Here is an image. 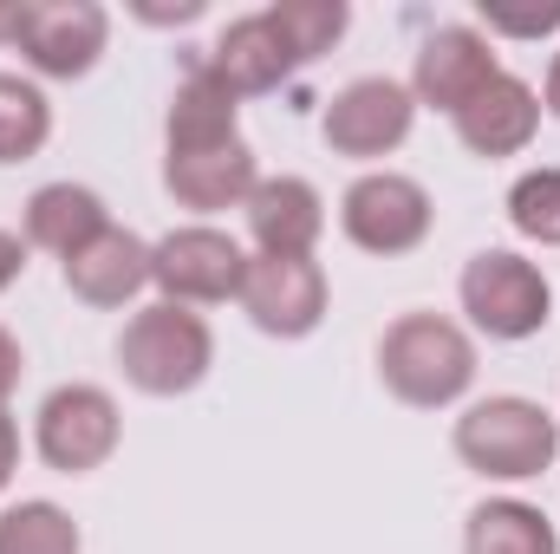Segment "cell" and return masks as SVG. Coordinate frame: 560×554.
<instances>
[{
    "label": "cell",
    "mask_w": 560,
    "mask_h": 554,
    "mask_svg": "<svg viewBox=\"0 0 560 554\" xmlns=\"http://www.w3.org/2000/svg\"><path fill=\"white\" fill-rule=\"evenodd\" d=\"M378 379L398 405L443 412L476 385V339L443 313H405L378 339Z\"/></svg>",
    "instance_id": "1"
},
{
    "label": "cell",
    "mask_w": 560,
    "mask_h": 554,
    "mask_svg": "<svg viewBox=\"0 0 560 554\" xmlns=\"http://www.w3.org/2000/svg\"><path fill=\"white\" fill-rule=\"evenodd\" d=\"M118 366L125 379L150 392V399H183L209 379L215 366V333L196 307H176V300H150L125 320L118 333Z\"/></svg>",
    "instance_id": "2"
},
{
    "label": "cell",
    "mask_w": 560,
    "mask_h": 554,
    "mask_svg": "<svg viewBox=\"0 0 560 554\" xmlns=\"http://www.w3.org/2000/svg\"><path fill=\"white\" fill-rule=\"evenodd\" d=\"M456 457L489 483H528L560 457V417L515 392L482 399L456 417Z\"/></svg>",
    "instance_id": "3"
},
{
    "label": "cell",
    "mask_w": 560,
    "mask_h": 554,
    "mask_svg": "<svg viewBox=\"0 0 560 554\" xmlns=\"http://www.w3.org/2000/svg\"><path fill=\"white\" fill-rule=\"evenodd\" d=\"M456 300H463L469 326L489 333V339H502V346L535 339V333L548 326V313H555L548 275H541L528 255H515V249H482V255H469V262H463V280H456Z\"/></svg>",
    "instance_id": "4"
},
{
    "label": "cell",
    "mask_w": 560,
    "mask_h": 554,
    "mask_svg": "<svg viewBox=\"0 0 560 554\" xmlns=\"http://www.w3.org/2000/svg\"><path fill=\"white\" fill-rule=\"evenodd\" d=\"M118 437H125V417H118V399L105 385H59V392H46V405L33 417L39 463L59 476L105 470L118 457Z\"/></svg>",
    "instance_id": "5"
},
{
    "label": "cell",
    "mask_w": 560,
    "mask_h": 554,
    "mask_svg": "<svg viewBox=\"0 0 560 554\" xmlns=\"http://www.w3.org/2000/svg\"><path fill=\"white\" fill-rule=\"evenodd\" d=\"M430 222H436L430 189H423L418 176H398V170H372V176H359V183L339 196V229H346V242L365 249V255H385V262L423 249Z\"/></svg>",
    "instance_id": "6"
},
{
    "label": "cell",
    "mask_w": 560,
    "mask_h": 554,
    "mask_svg": "<svg viewBox=\"0 0 560 554\" xmlns=\"http://www.w3.org/2000/svg\"><path fill=\"white\" fill-rule=\"evenodd\" d=\"M248 255L235 235L196 222V229H170L163 242H150V287H163V300L176 307H222L242 300Z\"/></svg>",
    "instance_id": "7"
},
{
    "label": "cell",
    "mask_w": 560,
    "mask_h": 554,
    "mask_svg": "<svg viewBox=\"0 0 560 554\" xmlns=\"http://www.w3.org/2000/svg\"><path fill=\"white\" fill-rule=\"evenodd\" d=\"M112 39V13L98 0H20L13 46L39 79H85Z\"/></svg>",
    "instance_id": "8"
},
{
    "label": "cell",
    "mask_w": 560,
    "mask_h": 554,
    "mask_svg": "<svg viewBox=\"0 0 560 554\" xmlns=\"http://www.w3.org/2000/svg\"><path fill=\"white\" fill-rule=\"evenodd\" d=\"M411 125H418L411 85L372 72V79H352L346 92H332V105H326V118H319V138H326L332 157L372 163V157H392L398 143L411 138Z\"/></svg>",
    "instance_id": "9"
},
{
    "label": "cell",
    "mask_w": 560,
    "mask_h": 554,
    "mask_svg": "<svg viewBox=\"0 0 560 554\" xmlns=\"http://www.w3.org/2000/svg\"><path fill=\"white\" fill-rule=\"evenodd\" d=\"M242 313L268 339H306L326 320V268L313 255H248Z\"/></svg>",
    "instance_id": "10"
},
{
    "label": "cell",
    "mask_w": 560,
    "mask_h": 554,
    "mask_svg": "<svg viewBox=\"0 0 560 554\" xmlns=\"http://www.w3.org/2000/svg\"><path fill=\"white\" fill-rule=\"evenodd\" d=\"M495 72H502V66H495V46H489L476 26H436L418 53L411 99L430 105V112H450V118H456Z\"/></svg>",
    "instance_id": "11"
},
{
    "label": "cell",
    "mask_w": 560,
    "mask_h": 554,
    "mask_svg": "<svg viewBox=\"0 0 560 554\" xmlns=\"http://www.w3.org/2000/svg\"><path fill=\"white\" fill-rule=\"evenodd\" d=\"M196 59H202V66H209L235 99H261V92H275V85H287V79L300 72L268 7H261V13H242V20H229V26H222V39H215L209 53H196Z\"/></svg>",
    "instance_id": "12"
},
{
    "label": "cell",
    "mask_w": 560,
    "mask_h": 554,
    "mask_svg": "<svg viewBox=\"0 0 560 554\" xmlns=\"http://www.w3.org/2000/svg\"><path fill=\"white\" fill-rule=\"evenodd\" d=\"M261 183V163L255 150L235 138V143H215V150H163V189L183 203V209H242Z\"/></svg>",
    "instance_id": "13"
},
{
    "label": "cell",
    "mask_w": 560,
    "mask_h": 554,
    "mask_svg": "<svg viewBox=\"0 0 560 554\" xmlns=\"http://www.w3.org/2000/svg\"><path fill=\"white\" fill-rule=\"evenodd\" d=\"M535 131H541V99L515 72H495L456 112V138H463V150H476V157H515V150L535 143Z\"/></svg>",
    "instance_id": "14"
},
{
    "label": "cell",
    "mask_w": 560,
    "mask_h": 554,
    "mask_svg": "<svg viewBox=\"0 0 560 554\" xmlns=\"http://www.w3.org/2000/svg\"><path fill=\"white\" fill-rule=\"evenodd\" d=\"M242 209L261 255H313V242L326 235V203L306 176H261Z\"/></svg>",
    "instance_id": "15"
},
{
    "label": "cell",
    "mask_w": 560,
    "mask_h": 554,
    "mask_svg": "<svg viewBox=\"0 0 560 554\" xmlns=\"http://www.w3.org/2000/svg\"><path fill=\"white\" fill-rule=\"evenodd\" d=\"M66 287L85 307H125V300H138L143 287H150V242L112 222L92 249H79L66 262Z\"/></svg>",
    "instance_id": "16"
},
{
    "label": "cell",
    "mask_w": 560,
    "mask_h": 554,
    "mask_svg": "<svg viewBox=\"0 0 560 554\" xmlns=\"http://www.w3.org/2000/svg\"><path fill=\"white\" fill-rule=\"evenodd\" d=\"M112 229V209L98 189L85 183H46L26 196V249H46L59 262H72L79 249H92Z\"/></svg>",
    "instance_id": "17"
},
{
    "label": "cell",
    "mask_w": 560,
    "mask_h": 554,
    "mask_svg": "<svg viewBox=\"0 0 560 554\" xmlns=\"http://www.w3.org/2000/svg\"><path fill=\"white\" fill-rule=\"evenodd\" d=\"M235 112H242V99L202 66V59H189V72H183V85H176V99H170V118H163V150H215V143H235Z\"/></svg>",
    "instance_id": "18"
},
{
    "label": "cell",
    "mask_w": 560,
    "mask_h": 554,
    "mask_svg": "<svg viewBox=\"0 0 560 554\" xmlns=\"http://www.w3.org/2000/svg\"><path fill=\"white\" fill-rule=\"evenodd\" d=\"M463 554H560V535L535 503L495 496V503H476V509H469V522H463Z\"/></svg>",
    "instance_id": "19"
},
{
    "label": "cell",
    "mask_w": 560,
    "mask_h": 554,
    "mask_svg": "<svg viewBox=\"0 0 560 554\" xmlns=\"http://www.w3.org/2000/svg\"><path fill=\"white\" fill-rule=\"evenodd\" d=\"M52 138V105L33 79L0 72V163H26Z\"/></svg>",
    "instance_id": "20"
},
{
    "label": "cell",
    "mask_w": 560,
    "mask_h": 554,
    "mask_svg": "<svg viewBox=\"0 0 560 554\" xmlns=\"http://www.w3.org/2000/svg\"><path fill=\"white\" fill-rule=\"evenodd\" d=\"M0 554H85L79 522L59 503H13L0 509Z\"/></svg>",
    "instance_id": "21"
},
{
    "label": "cell",
    "mask_w": 560,
    "mask_h": 554,
    "mask_svg": "<svg viewBox=\"0 0 560 554\" xmlns=\"http://www.w3.org/2000/svg\"><path fill=\"white\" fill-rule=\"evenodd\" d=\"M268 13H275L280 39H287V53H293V66H313V59L332 53L339 33L352 26V7H346V0H275Z\"/></svg>",
    "instance_id": "22"
},
{
    "label": "cell",
    "mask_w": 560,
    "mask_h": 554,
    "mask_svg": "<svg viewBox=\"0 0 560 554\" xmlns=\"http://www.w3.org/2000/svg\"><path fill=\"white\" fill-rule=\"evenodd\" d=\"M509 222H515V235H528L541 249H560V163H541V170L515 176Z\"/></svg>",
    "instance_id": "23"
},
{
    "label": "cell",
    "mask_w": 560,
    "mask_h": 554,
    "mask_svg": "<svg viewBox=\"0 0 560 554\" xmlns=\"http://www.w3.org/2000/svg\"><path fill=\"white\" fill-rule=\"evenodd\" d=\"M482 26L502 33V39H541L560 33V0H482Z\"/></svg>",
    "instance_id": "24"
},
{
    "label": "cell",
    "mask_w": 560,
    "mask_h": 554,
    "mask_svg": "<svg viewBox=\"0 0 560 554\" xmlns=\"http://www.w3.org/2000/svg\"><path fill=\"white\" fill-rule=\"evenodd\" d=\"M20 372H26V359H20V339L0 326V412H7V399H13V385H20Z\"/></svg>",
    "instance_id": "25"
},
{
    "label": "cell",
    "mask_w": 560,
    "mask_h": 554,
    "mask_svg": "<svg viewBox=\"0 0 560 554\" xmlns=\"http://www.w3.org/2000/svg\"><path fill=\"white\" fill-rule=\"evenodd\" d=\"M20 268H26V235H13V229H0V293L20 280Z\"/></svg>",
    "instance_id": "26"
},
{
    "label": "cell",
    "mask_w": 560,
    "mask_h": 554,
    "mask_svg": "<svg viewBox=\"0 0 560 554\" xmlns=\"http://www.w3.org/2000/svg\"><path fill=\"white\" fill-rule=\"evenodd\" d=\"M13 470H20V424L0 412V489L13 483Z\"/></svg>",
    "instance_id": "27"
},
{
    "label": "cell",
    "mask_w": 560,
    "mask_h": 554,
    "mask_svg": "<svg viewBox=\"0 0 560 554\" xmlns=\"http://www.w3.org/2000/svg\"><path fill=\"white\" fill-rule=\"evenodd\" d=\"M202 13V0H176V7H150V0H138V20H150V26H183V20H196Z\"/></svg>",
    "instance_id": "28"
},
{
    "label": "cell",
    "mask_w": 560,
    "mask_h": 554,
    "mask_svg": "<svg viewBox=\"0 0 560 554\" xmlns=\"http://www.w3.org/2000/svg\"><path fill=\"white\" fill-rule=\"evenodd\" d=\"M541 105L560 118V53H555V66H548V85H541Z\"/></svg>",
    "instance_id": "29"
},
{
    "label": "cell",
    "mask_w": 560,
    "mask_h": 554,
    "mask_svg": "<svg viewBox=\"0 0 560 554\" xmlns=\"http://www.w3.org/2000/svg\"><path fill=\"white\" fill-rule=\"evenodd\" d=\"M13 26H20V0H0V46H13Z\"/></svg>",
    "instance_id": "30"
}]
</instances>
